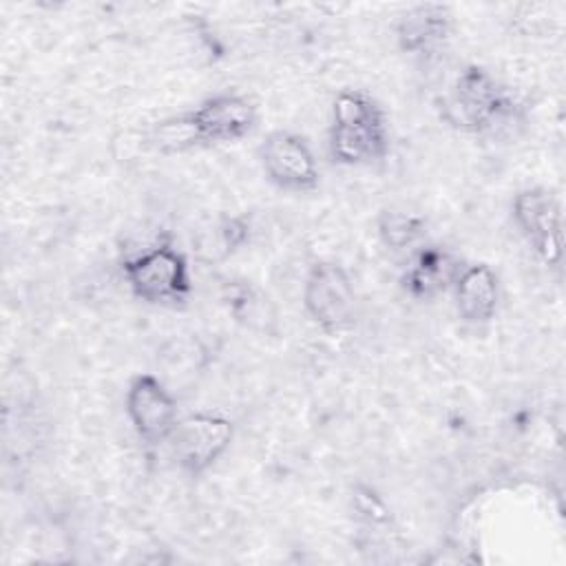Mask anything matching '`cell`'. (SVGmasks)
Masks as SVG:
<instances>
[{"label":"cell","mask_w":566,"mask_h":566,"mask_svg":"<svg viewBox=\"0 0 566 566\" xmlns=\"http://www.w3.org/2000/svg\"><path fill=\"white\" fill-rule=\"evenodd\" d=\"M219 234V243L226 250V254L243 248L250 241V221L241 214H232V217H223L219 221L217 228Z\"/></svg>","instance_id":"5bb4252c"},{"label":"cell","mask_w":566,"mask_h":566,"mask_svg":"<svg viewBox=\"0 0 566 566\" xmlns=\"http://www.w3.org/2000/svg\"><path fill=\"white\" fill-rule=\"evenodd\" d=\"M389 133L385 113L365 91H340L332 104L329 153L343 166H369L385 159Z\"/></svg>","instance_id":"6da1fadb"},{"label":"cell","mask_w":566,"mask_h":566,"mask_svg":"<svg viewBox=\"0 0 566 566\" xmlns=\"http://www.w3.org/2000/svg\"><path fill=\"white\" fill-rule=\"evenodd\" d=\"M356 513L369 524H382L389 520V511L371 489H358L354 495Z\"/></svg>","instance_id":"9a60e30c"},{"label":"cell","mask_w":566,"mask_h":566,"mask_svg":"<svg viewBox=\"0 0 566 566\" xmlns=\"http://www.w3.org/2000/svg\"><path fill=\"white\" fill-rule=\"evenodd\" d=\"M122 274L133 296L150 305L175 307L192 292L190 265L168 239H159L150 248L126 256Z\"/></svg>","instance_id":"3957f363"},{"label":"cell","mask_w":566,"mask_h":566,"mask_svg":"<svg viewBox=\"0 0 566 566\" xmlns=\"http://www.w3.org/2000/svg\"><path fill=\"white\" fill-rule=\"evenodd\" d=\"M192 144H228L245 137L256 126L254 104L239 93H217L184 113Z\"/></svg>","instance_id":"ba28073f"},{"label":"cell","mask_w":566,"mask_h":566,"mask_svg":"<svg viewBox=\"0 0 566 566\" xmlns=\"http://www.w3.org/2000/svg\"><path fill=\"white\" fill-rule=\"evenodd\" d=\"M303 307L325 334L345 332L354 323L356 292L347 270L334 261H318L303 283Z\"/></svg>","instance_id":"277c9868"},{"label":"cell","mask_w":566,"mask_h":566,"mask_svg":"<svg viewBox=\"0 0 566 566\" xmlns=\"http://www.w3.org/2000/svg\"><path fill=\"white\" fill-rule=\"evenodd\" d=\"M234 438L232 420L221 413L197 411L181 418L172 431V458L188 475H201L230 449Z\"/></svg>","instance_id":"8992f818"},{"label":"cell","mask_w":566,"mask_h":566,"mask_svg":"<svg viewBox=\"0 0 566 566\" xmlns=\"http://www.w3.org/2000/svg\"><path fill=\"white\" fill-rule=\"evenodd\" d=\"M126 416L137 438L146 444L166 442L179 422L177 400L153 374H139L130 380L126 389Z\"/></svg>","instance_id":"9c48e42d"},{"label":"cell","mask_w":566,"mask_h":566,"mask_svg":"<svg viewBox=\"0 0 566 566\" xmlns=\"http://www.w3.org/2000/svg\"><path fill=\"white\" fill-rule=\"evenodd\" d=\"M458 259L440 245H422L409 259L400 287L416 301H429L453 287L460 274Z\"/></svg>","instance_id":"30bf717a"},{"label":"cell","mask_w":566,"mask_h":566,"mask_svg":"<svg viewBox=\"0 0 566 566\" xmlns=\"http://www.w3.org/2000/svg\"><path fill=\"white\" fill-rule=\"evenodd\" d=\"M424 219L402 210H385L378 217V237L391 250H407L424 237Z\"/></svg>","instance_id":"4fadbf2b"},{"label":"cell","mask_w":566,"mask_h":566,"mask_svg":"<svg viewBox=\"0 0 566 566\" xmlns=\"http://www.w3.org/2000/svg\"><path fill=\"white\" fill-rule=\"evenodd\" d=\"M455 310L469 325H486L493 321L500 303V281L491 265L475 263L460 270L455 283Z\"/></svg>","instance_id":"7c38bea8"},{"label":"cell","mask_w":566,"mask_h":566,"mask_svg":"<svg viewBox=\"0 0 566 566\" xmlns=\"http://www.w3.org/2000/svg\"><path fill=\"white\" fill-rule=\"evenodd\" d=\"M513 221L526 245L544 265H559L564 256V226L559 199L542 186L513 197Z\"/></svg>","instance_id":"5b68a950"},{"label":"cell","mask_w":566,"mask_h":566,"mask_svg":"<svg viewBox=\"0 0 566 566\" xmlns=\"http://www.w3.org/2000/svg\"><path fill=\"white\" fill-rule=\"evenodd\" d=\"M517 113L509 91L482 66H467L442 99V117L467 133H491Z\"/></svg>","instance_id":"7a4b0ae2"},{"label":"cell","mask_w":566,"mask_h":566,"mask_svg":"<svg viewBox=\"0 0 566 566\" xmlns=\"http://www.w3.org/2000/svg\"><path fill=\"white\" fill-rule=\"evenodd\" d=\"M451 33V11L444 4H416L396 22L400 51L409 55L436 53Z\"/></svg>","instance_id":"8fae6325"},{"label":"cell","mask_w":566,"mask_h":566,"mask_svg":"<svg viewBox=\"0 0 566 566\" xmlns=\"http://www.w3.org/2000/svg\"><path fill=\"white\" fill-rule=\"evenodd\" d=\"M259 159L265 177L285 192H312L318 188L316 157L296 133L272 130L259 148Z\"/></svg>","instance_id":"52a82bcc"}]
</instances>
